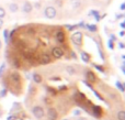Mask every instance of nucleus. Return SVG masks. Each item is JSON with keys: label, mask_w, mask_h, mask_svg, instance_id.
Masks as SVG:
<instances>
[{"label": "nucleus", "mask_w": 125, "mask_h": 120, "mask_svg": "<svg viewBox=\"0 0 125 120\" xmlns=\"http://www.w3.org/2000/svg\"><path fill=\"white\" fill-rule=\"evenodd\" d=\"M32 112L35 118H37V119H42L44 117V110L41 106H34L32 109Z\"/></svg>", "instance_id": "obj_1"}, {"label": "nucleus", "mask_w": 125, "mask_h": 120, "mask_svg": "<svg viewBox=\"0 0 125 120\" xmlns=\"http://www.w3.org/2000/svg\"><path fill=\"white\" fill-rule=\"evenodd\" d=\"M71 40H73V42L76 44V45H81L82 43V33L81 32H75L73 34V36H71Z\"/></svg>", "instance_id": "obj_2"}, {"label": "nucleus", "mask_w": 125, "mask_h": 120, "mask_svg": "<svg viewBox=\"0 0 125 120\" xmlns=\"http://www.w3.org/2000/svg\"><path fill=\"white\" fill-rule=\"evenodd\" d=\"M44 13H45L46 18H48V19H54V18L56 17L57 12L54 7H47V8L45 9V11H44Z\"/></svg>", "instance_id": "obj_3"}, {"label": "nucleus", "mask_w": 125, "mask_h": 120, "mask_svg": "<svg viewBox=\"0 0 125 120\" xmlns=\"http://www.w3.org/2000/svg\"><path fill=\"white\" fill-rule=\"evenodd\" d=\"M52 56L55 57V59H62V57L64 56V50H62V48H58V46H56V48H53V50H52Z\"/></svg>", "instance_id": "obj_4"}, {"label": "nucleus", "mask_w": 125, "mask_h": 120, "mask_svg": "<svg viewBox=\"0 0 125 120\" xmlns=\"http://www.w3.org/2000/svg\"><path fill=\"white\" fill-rule=\"evenodd\" d=\"M47 117H48V119L50 120H56L57 117H58V114H57L56 109H55V108H48Z\"/></svg>", "instance_id": "obj_5"}, {"label": "nucleus", "mask_w": 125, "mask_h": 120, "mask_svg": "<svg viewBox=\"0 0 125 120\" xmlns=\"http://www.w3.org/2000/svg\"><path fill=\"white\" fill-rule=\"evenodd\" d=\"M51 62V56L48 54H42L41 56V64H48Z\"/></svg>", "instance_id": "obj_6"}, {"label": "nucleus", "mask_w": 125, "mask_h": 120, "mask_svg": "<svg viewBox=\"0 0 125 120\" xmlns=\"http://www.w3.org/2000/svg\"><path fill=\"white\" fill-rule=\"evenodd\" d=\"M56 40L59 42V43H62L65 41V33L62 31H58L56 33Z\"/></svg>", "instance_id": "obj_7"}, {"label": "nucleus", "mask_w": 125, "mask_h": 120, "mask_svg": "<svg viewBox=\"0 0 125 120\" xmlns=\"http://www.w3.org/2000/svg\"><path fill=\"white\" fill-rule=\"evenodd\" d=\"M11 79H12L14 83H19L20 81H21V76H20L19 73L17 72H13L12 74H11Z\"/></svg>", "instance_id": "obj_8"}, {"label": "nucleus", "mask_w": 125, "mask_h": 120, "mask_svg": "<svg viewBox=\"0 0 125 120\" xmlns=\"http://www.w3.org/2000/svg\"><path fill=\"white\" fill-rule=\"evenodd\" d=\"M87 79H88L89 82H95V75H94V73H92V72H90V71H89V72H87Z\"/></svg>", "instance_id": "obj_9"}, {"label": "nucleus", "mask_w": 125, "mask_h": 120, "mask_svg": "<svg viewBox=\"0 0 125 120\" xmlns=\"http://www.w3.org/2000/svg\"><path fill=\"white\" fill-rule=\"evenodd\" d=\"M31 10H32V4H31L30 2H25L23 6V11L25 13H30Z\"/></svg>", "instance_id": "obj_10"}, {"label": "nucleus", "mask_w": 125, "mask_h": 120, "mask_svg": "<svg viewBox=\"0 0 125 120\" xmlns=\"http://www.w3.org/2000/svg\"><path fill=\"white\" fill-rule=\"evenodd\" d=\"M81 59L83 62H86V63H88L89 61H90V55L88 54V53L86 52H81Z\"/></svg>", "instance_id": "obj_11"}, {"label": "nucleus", "mask_w": 125, "mask_h": 120, "mask_svg": "<svg viewBox=\"0 0 125 120\" xmlns=\"http://www.w3.org/2000/svg\"><path fill=\"white\" fill-rule=\"evenodd\" d=\"M93 112H94V116L95 117H101V108L100 107H98V106H95V107H93Z\"/></svg>", "instance_id": "obj_12"}, {"label": "nucleus", "mask_w": 125, "mask_h": 120, "mask_svg": "<svg viewBox=\"0 0 125 120\" xmlns=\"http://www.w3.org/2000/svg\"><path fill=\"white\" fill-rule=\"evenodd\" d=\"M33 81H34L35 83H37V84L42 83V76L40 74H34L33 75Z\"/></svg>", "instance_id": "obj_13"}, {"label": "nucleus", "mask_w": 125, "mask_h": 120, "mask_svg": "<svg viewBox=\"0 0 125 120\" xmlns=\"http://www.w3.org/2000/svg\"><path fill=\"white\" fill-rule=\"evenodd\" d=\"M117 119L119 120H125V111L121 110V111L117 112Z\"/></svg>", "instance_id": "obj_14"}, {"label": "nucleus", "mask_w": 125, "mask_h": 120, "mask_svg": "<svg viewBox=\"0 0 125 120\" xmlns=\"http://www.w3.org/2000/svg\"><path fill=\"white\" fill-rule=\"evenodd\" d=\"M66 71L68 72V74H70V75H73V74L76 73L75 68H73V66H67V67H66Z\"/></svg>", "instance_id": "obj_15"}, {"label": "nucleus", "mask_w": 125, "mask_h": 120, "mask_svg": "<svg viewBox=\"0 0 125 120\" xmlns=\"http://www.w3.org/2000/svg\"><path fill=\"white\" fill-rule=\"evenodd\" d=\"M9 8H10V10L12 11V12H17L18 11V4L17 3H11L10 6H9Z\"/></svg>", "instance_id": "obj_16"}, {"label": "nucleus", "mask_w": 125, "mask_h": 120, "mask_svg": "<svg viewBox=\"0 0 125 120\" xmlns=\"http://www.w3.org/2000/svg\"><path fill=\"white\" fill-rule=\"evenodd\" d=\"M6 17V11H4L3 8H0V19Z\"/></svg>", "instance_id": "obj_17"}, {"label": "nucleus", "mask_w": 125, "mask_h": 120, "mask_svg": "<svg viewBox=\"0 0 125 120\" xmlns=\"http://www.w3.org/2000/svg\"><path fill=\"white\" fill-rule=\"evenodd\" d=\"M81 6V2L78 0V1H75V2H73V8H79V7Z\"/></svg>", "instance_id": "obj_18"}, {"label": "nucleus", "mask_w": 125, "mask_h": 120, "mask_svg": "<svg viewBox=\"0 0 125 120\" xmlns=\"http://www.w3.org/2000/svg\"><path fill=\"white\" fill-rule=\"evenodd\" d=\"M88 28L91 32H95V31H97V26L95 25H88Z\"/></svg>", "instance_id": "obj_19"}, {"label": "nucleus", "mask_w": 125, "mask_h": 120, "mask_svg": "<svg viewBox=\"0 0 125 120\" xmlns=\"http://www.w3.org/2000/svg\"><path fill=\"white\" fill-rule=\"evenodd\" d=\"M116 86L120 88V89H121V92H124V86L122 85L121 83H119V82H117V83H116Z\"/></svg>", "instance_id": "obj_20"}, {"label": "nucleus", "mask_w": 125, "mask_h": 120, "mask_svg": "<svg viewBox=\"0 0 125 120\" xmlns=\"http://www.w3.org/2000/svg\"><path fill=\"white\" fill-rule=\"evenodd\" d=\"M95 68H97V70H99V71H101V72H104L103 67H101V66H99V65H95Z\"/></svg>", "instance_id": "obj_21"}, {"label": "nucleus", "mask_w": 125, "mask_h": 120, "mask_svg": "<svg viewBox=\"0 0 125 120\" xmlns=\"http://www.w3.org/2000/svg\"><path fill=\"white\" fill-rule=\"evenodd\" d=\"M4 36H6V40H7V41H8V31H4Z\"/></svg>", "instance_id": "obj_22"}, {"label": "nucleus", "mask_w": 125, "mask_h": 120, "mask_svg": "<svg viewBox=\"0 0 125 120\" xmlns=\"http://www.w3.org/2000/svg\"><path fill=\"white\" fill-rule=\"evenodd\" d=\"M3 68H4V64H3V65H1V67H0V75H1V73H2V71H3Z\"/></svg>", "instance_id": "obj_23"}, {"label": "nucleus", "mask_w": 125, "mask_h": 120, "mask_svg": "<svg viewBox=\"0 0 125 120\" xmlns=\"http://www.w3.org/2000/svg\"><path fill=\"white\" fill-rule=\"evenodd\" d=\"M59 89H61V90H65V89H67V87H66V86H61V87H59Z\"/></svg>", "instance_id": "obj_24"}, {"label": "nucleus", "mask_w": 125, "mask_h": 120, "mask_svg": "<svg viewBox=\"0 0 125 120\" xmlns=\"http://www.w3.org/2000/svg\"><path fill=\"white\" fill-rule=\"evenodd\" d=\"M79 114H80L79 110H75V111H73V115H79Z\"/></svg>", "instance_id": "obj_25"}, {"label": "nucleus", "mask_w": 125, "mask_h": 120, "mask_svg": "<svg viewBox=\"0 0 125 120\" xmlns=\"http://www.w3.org/2000/svg\"><path fill=\"white\" fill-rule=\"evenodd\" d=\"M2 24H3V21H2V19H0V29H1Z\"/></svg>", "instance_id": "obj_26"}, {"label": "nucleus", "mask_w": 125, "mask_h": 120, "mask_svg": "<svg viewBox=\"0 0 125 120\" xmlns=\"http://www.w3.org/2000/svg\"><path fill=\"white\" fill-rule=\"evenodd\" d=\"M8 120H15V118H14V117H9Z\"/></svg>", "instance_id": "obj_27"}, {"label": "nucleus", "mask_w": 125, "mask_h": 120, "mask_svg": "<svg viewBox=\"0 0 125 120\" xmlns=\"http://www.w3.org/2000/svg\"><path fill=\"white\" fill-rule=\"evenodd\" d=\"M109 44H110V48H113V43H112V42L110 41V43H109Z\"/></svg>", "instance_id": "obj_28"}, {"label": "nucleus", "mask_w": 125, "mask_h": 120, "mask_svg": "<svg viewBox=\"0 0 125 120\" xmlns=\"http://www.w3.org/2000/svg\"><path fill=\"white\" fill-rule=\"evenodd\" d=\"M35 7H36V8H40V7H41V4H40V3H36V4H35Z\"/></svg>", "instance_id": "obj_29"}, {"label": "nucleus", "mask_w": 125, "mask_h": 120, "mask_svg": "<svg viewBox=\"0 0 125 120\" xmlns=\"http://www.w3.org/2000/svg\"><path fill=\"white\" fill-rule=\"evenodd\" d=\"M78 120H87V119H86V118H79Z\"/></svg>", "instance_id": "obj_30"}, {"label": "nucleus", "mask_w": 125, "mask_h": 120, "mask_svg": "<svg viewBox=\"0 0 125 120\" xmlns=\"http://www.w3.org/2000/svg\"><path fill=\"white\" fill-rule=\"evenodd\" d=\"M0 48H1V41H0Z\"/></svg>", "instance_id": "obj_31"}, {"label": "nucleus", "mask_w": 125, "mask_h": 120, "mask_svg": "<svg viewBox=\"0 0 125 120\" xmlns=\"http://www.w3.org/2000/svg\"><path fill=\"white\" fill-rule=\"evenodd\" d=\"M64 120H68V119H64Z\"/></svg>", "instance_id": "obj_32"}]
</instances>
